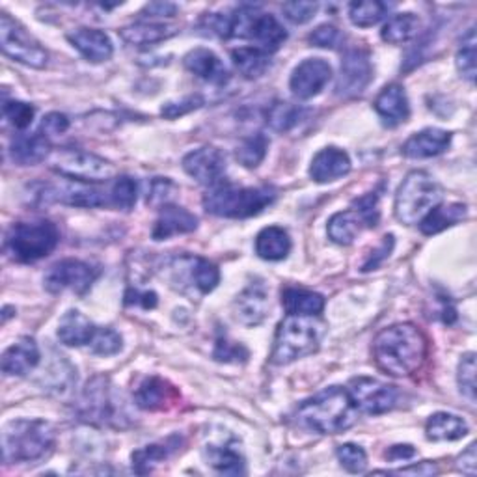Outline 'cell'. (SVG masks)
Returning a JSON list of instances; mask_svg holds the SVG:
<instances>
[{"label":"cell","mask_w":477,"mask_h":477,"mask_svg":"<svg viewBox=\"0 0 477 477\" xmlns=\"http://www.w3.org/2000/svg\"><path fill=\"white\" fill-rule=\"evenodd\" d=\"M351 172V157L336 146L325 148L313 157L310 176L315 183H330Z\"/></svg>","instance_id":"19"},{"label":"cell","mask_w":477,"mask_h":477,"mask_svg":"<svg viewBox=\"0 0 477 477\" xmlns=\"http://www.w3.org/2000/svg\"><path fill=\"white\" fill-rule=\"evenodd\" d=\"M256 252L261 259L282 261L291 252L289 233L280 226H269L256 237Z\"/></svg>","instance_id":"30"},{"label":"cell","mask_w":477,"mask_h":477,"mask_svg":"<svg viewBox=\"0 0 477 477\" xmlns=\"http://www.w3.org/2000/svg\"><path fill=\"white\" fill-rule=\"evenodd\" d=\"M57 440V431L45 419H14L3 431L4 463H34L45 457Z\"/></svg>","instance_id":"4"},{"label":"cell","mask_w":477,"mask_h":477,"mask_svg":"<svg viewBox=\"0 0 477 477\" xmlns=\"http://www.w3.org/2000/svg\"><path fill=\"white\" fill-rule=\"evenodd\" d=\"M183 170L200 184L217 187L226 174V157L220 149L205 146L184 155Z\"/></svg>","instance_id":"16"},{"label":"cell","mask_w":477,"mask_h":477,"mask_svg":"<svg viewBox=\"0 0 477 477\" xmlns=\"http://www.w3.org/2000/svg\"><path fill=\"white\" fill-rule=\"evenodd\" d=\"M327 325L317 315H287L274 338L271 362L285 365L320 351Z\"/></svg>","instance_id":"3"},{"label":"cell","mask_w":477,"mask_h":477,"mask_svg":"<svg viewBox=\"0 0 477 477\" xmlns=\"http://www.w3.org/2000/svg\"><path fill=\"white\" fill-rule=\"evenodd\" d=\"M375 111L386 127L405 123L410 116V104L405 88L400 85L386 86L375 99Z\"/></svg>","instance_id":"23"},{"label":"cell","mask_w":477,"mask_h":477,"mask_svg":"<svg viewBox=\"0 0 477 477\" xmlns=\"http://www.w3.org/2000/svg\"><path fill=\"white\" fill-rule=\"evenodd\" d=\"M358 410L347 390L327 388L299 407V421L320 435H338L355 426Z\"/></svg>","instance_id":"2"},{"label":"cell","mask_w":477,"mask_h":477,"mask_svg":"<svg viewBox=\"0 0 477 477\" xmlns=\"http://www.w3.org/2000/svg\"><path fill=\"white\" fill-rule=\"evenodd\" d=\"M52 148L43 132H31V135H19L10 146L12 161L19 166H34L47 161Z\"/></svg>","instance_id":"25"},{"label":"cell","mask_w":477,"mask_h":477,"mask_svg":"<svg viewBox=\"0 0 477 477\" xmlns=\"http://www.w3.org/2000/svg\"><path fill=\"white\" fill-rule=\"evenodd\" d=\"M176 400L177 390L161 377L144 379L135 392V403L144 410H163Z\"/></svg>","instance_id":"27"},{"label":"cell","mask_w":477,"mask_h":477,"mask_svg":"<svg viewBox=\"0 0 477 477\" xmlns=\"http://www.w3.org/2000/svg\"><path fill=\"white\" fill-rule=\"evenodd\" d=\"M68 40L92 64H101L112 58L114 47L111 38L97 29H76L68 34Z\"/></svg>","instance_id":"21"},{"label":"cell","mask_w":477,"mask_h":477,"mask_svg":"<svg viewBox=\"0 0 477 477\" xmlns=\"http://www.w3.org/2000/svg\"><path fill=\"white\" fill-rule=\"evenodd\" d=\"M419 29V19L414 14H395L382 26V40L392 45L410 41Z\"/></svg>","instance_id":"36"},{"label":"cell","mask_w":477,"mask_h":477,"mask_svg":"<svg viewBox=\"0 0 477 477\" xmlns=\"http://www.w3.org/2000/svg\"><path fill=\"white\" fill-rule=\"evenodd\" d=\"M426 433L429 440L452 442L468 435V423L455 414L436 412L428 419Z\"/></svg>","instance_id":"32"},{"label":"cell","mask_w":477,"mask_h":477,"mask_svg":"<svg viewBox=\"0 0 477 477\" xmlns=\"http://www.w3.org/2000/svg\"><path fill=\"white\" fill-rule=\"evenodd\" d=\"M174 440L176 438H170L161 444H151L132 454V470L137 473H149L155 464L168 459L176 452Z\"/></svg>","instance_id":"38"},{"label":"cell","mask_w":477,"mask_h":477,"mask_svg":"<svg viewBox=\"0 0 477 477\" xmlns=\"http://www.w3.org/2000/svg\"><path fill=\"white\" fill-rule=\"evenodd\" d=\"M282 10L291 22L304 24L315 17L317 10H320V4L317 3H285Z\"/></svg>","instance_id":"52"},{"label":"cell","mask_w":477,"mask_h":477,"mask_svg":"<svg viewBox=\"0 0 477 477\" xmlns=\"http://www.w3.org/2000/svg\"><path fill=\"white\" fill-rule=\"evenodd\" d=\"M444 198L438 181L428 172H410L395 196V217L403 224H416Z\"/></svg>","instance_id":"7"},{"label":"cell","mask_w":477,"mask_h":477,"mask_svg":"<svg viewBox=\"0 0 477 477\" xmlns=\"http://www.w3.org/2000/svg\"><path fill=\"white\" fill-rule=\"evenodd\" d=\"M157 293L153 291H139V289H129L125 293V304L127 306H142L144 310H153L157 306Z\"/></svg>","instance_id":"57"},{"label":"cell","mask_w":477,"mask_h":477,"mask_svg":"<svg viewBox=\"0 0 477 477\" xmlns=\"http://www.w3.org/2000/svg\"><path fill=\"white\" fill-rule=\"evenodd\" d=\"M267 149H269V139L265 137L263 132H256V135L245 139L241 144H238L235 157L245 168H256L261 165L265 155H267Z\"/></svg>","instance_id":"41"},{"label":"cell","mask_w":477,"mask_h":477,"mask_svg":"<svg viewBox=\"0 0 477 477\" xmlns=\"http://www.w3.org/2000/svg\"><path fill=\"white\" fill-rule=\"evenodd\" d=\"M88 347L97 356H112V355H118L122 351L123 339L112 328H99L97 327V332H95V336H94Z\"/></svg>","instance_id":"45"},{"label":"cell","mask_w":477,"mask_h":477,"mask_svg":"<svg viewBox=\"0 0 477 477\" xmlns=\"http://www.w3.org/2000/svg\"><path fill=\"white\" fill-rule=\"evenodd\" d=\"M4 120L17 130H24L26 127H31L34 122L36 109L29 103L22 101H4Z\"/></svg>","instance_id":"46"},{"label":"cell","mask_w":477,"mask_h":477,"mask_svg":"<svg viewBox=\"0 0 477 477\" xmlns=\"http://www.w3.org/2000/svg\"><path fill=\"white\" fill-rule=\"evenodd\" d=\"M459 468L468 475H475V444H470L466 449V454L461 455Z\"/></svg>","instance_id":"60"},{"label":"cell","mask_w":477,"mask_h":477,"mask_svg":"<svg viewBox=\"0 0 477 477\" xmlns=\"http://www.w3.org/2000/svg\"><path fill=\"white\" fill-rule=\"evenodd\" d=\"M230 38L252 40L265 52H274L287 40V32L274 15L256 6H241L230 14Z\"/></svg>","instance_id":"9"},{"label":"cell","mask_w":477,"mask_h":477,"mask_svg":"<svg viewBox=\"0 0 477 477\" xmlns=\"http://www.w3.org/2000/svg\"><path fill=\"white\" fill-rule=\"evenodd\" d=\"M231 60L245 78H259L271 68L269 52L259 47H238L231 52Z\"/></svg>","instance_id":"34"},{"label":"cell","mask_w":477,"mask_h":477,"mask_svg":"<svg viewBox=\"0 0 477 477\" xmlns=\"http://www.w3.org/2000/svg\"><path fill=\"white\" fill-rule=\"evenodd\" d=\"M371 81H374V66L367 52L362 49L347 50L341 60L336 94L341 97H356L365 92Z\"/></svg>","instance_id":"14"},{"label":"cell","mask_w":477,"mask_h":477,"mask_svg":"<svg viewBox=\"0 0 477 477\" xmlns=\"http://www.w3.org/2000/svg\"><path fill=\"white\" fill-rule=\"evenodd\" d=\"M459 390L464 397L473 403L475 401V355L468 353L459 362Z\"/></svg>","instance_id":"49"},{"label":"cell","mask_w":477,"mask_h":477,"mask_svg":"<svg viewBox=\"0 0 477 477\" xmlns=\"http://www.w3.org/2000/svg\"><path fill=\"white\" fill-rule=\"evenodd\" d=\"M176 32L177 31L170 24L142 21V22H135V24L125 26V29L120 31V36L129 45L146 47V45H155L158 41H165V40L176 36Z\"/></svg>","instance_id":"29"},{"label":"cell","mask_w":477,"mask_h":477,"mask_svg":"<svg viewBox=\"0 0 477 477\" xmlns=\"http://www.w3.org/2000/svg\"><path fill=\"white\" fill-rule=\"evenodd\" d=\"M183 64L193 75L211 85H224L230 78V73L220 62V58L209 49L191 50L189 55L183 58Z\"/></svg>","instance_id":"26"},{"label":"cell","mask_w":477,"mask_h":477,"mask_svg":"<svg viewBox=\"0 0 477 477\" xmlns=\"http://www.w3.org/2000/svg\"><path fill=\"white\" fill-rule=\"evenodd\" d=\"M187 263H189V267H187L189 278L202 295L211 293V291L219 285L220 273L217 269V265H213L203 257H187Z\"/></svg>","instance_id":"40"},{"label":"cell","mask_w":477,"mask_h":477,"mask_svg":"<svg viewBox=\"0 0 477 477\" xmlns=\"http://www.w3.org/2000/svg\"><path fill=\"white\" fill-rule=\"evenodd\" d=\"M416 455V449L412 446H393L390 447V452H386V459L390 461H407Z\"/></svg>","instance_id":"59"},{"label":"cell","mask_w":477,"mask_h":477,"mask_svg":"<svg viewBox=\"0 0 477 477\" xmlns=\"http://www.w3.org/2000/svg\"><path fill=\"white\" fill-rule=\"evenodd\" d=\"M351 401L356 407V410L364 414H384L392 410L397 403V390L392 384H386L382 381L371 379V377H358L349 382L347 388Z\"/></svg>","instance_id":"13"},{"label":"cell","mask_w":477,"mask_h":477,"mask_svg":"<svg viewBox=\"0 0 477 477\" xmlns=\"http://www.w3.org/2000/svg\"><path fill=\"white\" fill-rule=\"evenodd\" d=\"M95 332H97V327L88 320L86 315H83L76 310H69L60 320L57 336L68 347H85V346H90Z\"/></svg>","instance_id":"28"},{"label":"cell","mask_w":477,"mask_h":477,"mask_svg":"<svg viewBox=\"0 0 477 477\" xmlns=\"http://www.w3.org/2000/svg\"><path fill=\"white\" fill-rule=\"evenodd\" d=\"M374 356L384 374L409 377L416 374L428 358V338L410 323L393 325L375 338Z\"/></svg>","instance_id":"1"},{"label":"cell","mask_w":477,"mask_h":477,"mask_svg":"<svg viewBox=\"0 0 477 477\" xmlns=\"http://www.w3.org/2000/svg\"><path fill=\"white\" fill-rule=\"evenodd\" d=\"M207 461L217 472L226 475H241L245 473V457L230 446H209Z\"/></svg>","instance_id":"37"},{"label":"cell","mask_w":477,"mask_h":477,"mask_svg":"<svg viewBox=\"0 0 477 477\" xmlns=\"http://www.w3.org/2000/svg\"><path fill=\"white\" fill-rule=\"evenodd\" d=\"M464 219H466V205H463V203L440 205L438 203L418 224H419V230L423 235H435V233H440L446 228L454 226Z\"/></svg>","instance_id":"33"},{"label":"cell","mask_w":477,"mask_h":477,"mask_svg":"<svg viewBox=\"0 0 477 477\" xmlns=\"http://www.w3.org/2000/svg\"><path fill=\"white\" fill-rule=\"evenodd\" d=\"M343 36L341 32L336 29L332 24H321L320 29H315L310 34V43H313L315 47H328V49H336L341 43Z\"/></svg>","instance_id":"53"},{"label":"cell","mask_w":477,"mask_h":477,"mask_svg":"<svg viewBox=\"0 0 477 477\" xmlns=\"http://www.w3.org/2000/svg\"><path fill=\"white\" fill-rule=\"evenodd\" d=\"M392 250H393V235H386V237H384V241H382V245H381L377 250L371 252V256H369L367 261L364 263L362 271H364V273H369V271L377 269L379 265H381L384 259H388V256H390Z\"/></svg>","instance_id":"56"},{"label":"cell","mask_w":477,"mask_h":477,"mask_svg":"<svg viewBox=\"0 0 477 477\" xmlns=\"http://www.w3.org/2000/svg\"><path fill=\"white\" fill-rule=\"evenodd\" d=\"M449 144H452V135L447 130L429 127L412 135L401 151L409 158H431L444 153Z\"/></svg>","instance_id":"24"},{"label":"cell","mask_w":477,"mask_h":477,"mask_svg":"<svg viewBox=\"0 0 477 477\" xmlns=\"http://www.w3.org/2000/svg\"><path fill=\"white\" fill-rule=\"evenodd\" d=\"M203 104V97L202 95H189L184 97L181 101H170L166 104H163L161 109V114L168 120H176V118H181L184 114H189L196 109H200Z\"/></svg>","instance_id":"51"},{"label":"cell","mask_w":477,"mask_h":477,"mask_svg":"<svg viewBox=\"0 0 477 477\" xmlns=\"http://www.w3.org/2000/svg\"><path fill=\"white\" fill-rule=\"evenodd\" d=\"M341 466L351 473H362L367 466V455L356 444H341L336 452Z\"/></svg>","instance_id":"48"},{"label":"cell","mask_w":477,"mask_h":477,"mask_svg":"<svg viewBox=\"0 0 477 477\" xmlns=\"http://www.w3.org/2000/svg\"><path fill=\"white\" fill-rule=\"evenodd\" d=\"M40 198L45 202H60L73 207H103L111 205L109 194L103 193L90 183L81 181H66L60 184H45L43 191L40 193Z\"/></svg>","instance_id":"15"},{"label":"cell","mask_w":477,"mask_h":477,"mask_svg":"<svg viewBox=\"0 0 477 477\" xmlns=\"http://www.w3.org/2000/svg\"><path fill=\"white\" fill-rule=\"evenodd\" d=\"M248 356H250L248 349L245 346H241V343L231 341L226 336L217 338L215 351H213V358L217 362H224V364H243V362L248 360Z\"/></svg>","instance_id":"47"},{"label":"cell","mask_w":477,"mask_h":477,"mask_svg":"<svg viewBox=\"0 0 477 477\" xmlns=\"http://www.w3.org/2000/svg\"><path fill=\"white\" fill-rule=\"evenodd\" d=\"M353 209L358 213V217L362 219V222L367 228H375L379 224V196L375 193H369L362 198H358L353 203Z\"/></svg>","instance_id":"50"},{"label":"cell","mask_w":477,"mask_h":477,"mask_svg":"<svg viewBox=\"0 0 477 477\" xmlns=\"http://www.w3.org/2000/svg\"><path fill=\"white\" fill-rule=\"evenodd\" d=\"M60 243V231L50 220L17 222L8 233L4 248L19 263H34L47 257Z\"/></svg>","instance_id":"8"},{"label":"cell","mask_w":477,"mask_h":477,"mask_svg":"<svg viewBox=\"0 0 477 477\" xmlns=\"http://www.w3.org/2000/svg\"><path fill=\"white\" fill-rule=\"evenodd\" d=\"M306 116V111L299 104L287 103V101H276L271 104L267 112V125L276 132H287L295 125L301 123V120Z\"/></svg>","instance_id":"39"},{"label":"cell","mask_w":477,"mask_h":477,"mask_svg":"<svg viewBox=\"0 0 477 477\" xmlns=\"http://www.w3.org/2000/svg\"><path fill=\"white\" fill-rule=\"evenodd\" d=\"M137 196H139V187H137V181L129 177V176H120L114 179L111 193H109V200L111 205L122 211H130L137 203Z\"/></svg>","instance_id":"43"},{"label":"cell","mask_w":477,"mask_h":477,"mask_svg":"<svg viewBox=\"0 0 477 477\" xmlns=\"http://www.w3.org/2000/svg\"><path fill=\"white\" fill-rule=\"evenodd\" d=\"M69 129V120L66 114L60 112H50L41 120V130L43 135L49 137H57V135H64V132Z\"/></svg>","instance_id":"55"},{"label":"cell","mask_w":477,"mask_h":477,"mask_svg":"<svg viewBox=\"0 0 477 477\" xmlns=\"http://www.w3.org/2000/svg\"><path fill=\"white\" fill-rule=\"evenodd\" d=\"M457 69L466 78V81L473 83L475 78V31L470 29L463 40L457 52Z\"/></svg>","instance_id":"44"},{"label":"cell","mask_w":477,"mask_h":477,"mask_svg":"<svg viewBox=\"0 0 477 477\" xmlns=\"http://www.w3.org/2000/svg\"><path fill=\"white\" fill-rule=\"evenodd\" d=\"M0 45L3 52L12 60L41 69L47 66V50L8 14L0 17Z\"/></svg>","instance_id":"11"},{"label":"cell","mask_w":477,"mask_h":477,"mask_svg":"<svg viewBox=\"0 0 477 477\" xmlns=\"http://www.w3.org/2000/svg\"><path fill=\"white\" fill-rule=\"evenodd\" d=\"M177 12V8L170 3H151L146 6L144 14L146 17H172Z\"/></svg>","instance_id":"58"},{"label":"cell","mask_w":477,"mask_h":477,"mask_svg":"<svg viewBox=\"0 0 477 477\" xmlns=\"http://www.w3.org/2000/svg\"><path fill=\"white\" fill-rule=\"evenodd\" d=\"M388 14V6L379 0H364V3H353L349 6V19L360 29H369L381 22Z\"/></svg>","instance_id":"42"},{"label":"cell","mask_w":477,"mask_h":477,"mask_svg":"<svg viewBox=\"0 0 477 477\" xmlns=\"http://www.w3.org/2000/svg\"><path fill=\"white\" fill-rule=\"evenodd\" d=\"M332 78V68L323 58H308L301 62L291 75L289 88L299 99H311L321 94Z\"/></svg>","instance_id":"17"},{"label":"cell","mask_w":477,"mask_h":477,"mask_svg":"<svg viewBox=\"0 0 477 477\" xmlns=\"http://www.w3.org/2000/svg\"><path fill=\"white\" fill-rule=\"evenodd\" d=\"M269 311V293L263 282H252L233 302L235 320L245 327H257Z\"/></svg>","instance_id":"18"},{"label":"cell","mask_w":477,"mask_h":477,"mask_svg":"<svg viewBox=\"0 0 477 477\" xmlns=\"http://www.w3.org/2000/svg\"><path fill=\"white\" fill-rule=\"evenodd\" d=\"M40 349L32 338H21L3 355V374L8 377H24L40 364Z\"/></svg>","instance_id":"22"},{"label":"cell","mask_w":477,"mask_h":477,"mask_svg":"<svg viewBox=\"0 0 477 477\" xmlns=\"http://www.w3.org/2000/svg\"><path fill=\"white\" fill-rule=\"evenodd\" d=\"M276 200L273 187H233V184H217L203 196L207 213L222 219H248L259 215L265 207Z\"/></svg>","instance_id":"5"},{"label":"cell","mask_w":477,"mask_h":477,"mask_svg":"<svg viewBox=\"0 0 477 477\" xmlns=\"http://www.w3.org/2000/svg\"><path fill=\"white\" fill-rule=\"evenodd\" d=\"M365 224L358 217L356 211H341V213H336L328 220V237L338 245H351L355 238L360 235L362 228Z\"/></svg>","instance_id":"35"},{"label":"cell","mask_w":477,"mask_h":477,"mask_svg":"<svg viewBox=\"0 0 477 477\" xmlns=\"http://www.w3.org/2000/svg\"><path fill=\"white\" fill-rule=\"evenodd\" d=\"M176 189V184L170 179H163V177H157L148 193V203L151 205H158V203H165L168 205V200L172 198V193Z\"/></svg>","instance_id":"54"},{"label":"cell","mask_w":477,"mask_h":477,"mask_svg":"<svg viewBox=\"0 0 477 477\" xmlns=\"http://www.w3.org/2000/svg\"><path fill=\"white\" fill-rule=\"evenodd\" d=\"M97 276L99 271L86 261L62 259L47 271L43 284L49 293L75 291L76 295H85Z\"/></svg>","instance_id":"12"},{"label":"cell","mask_w":477,"mask_h":477,"mask_svg":"<svg viewBox=\"0 0 477 477\" xmlns=\"http://www.w3.org/2000/svg\"><path fill=\"white\" fill-rule=\"evenodd\" d=\"M76 414L83 421L97 428H125L129 419L122 395H118L112 382L103 375L88 381L78 400Z\"/></svg>","instance_id":"6"},{"label":"cell","mask_w":477,"mask_h":477,"mask_svg":"<svg viewBox=\"0 0 477 477\" xmlns=\"http://www.w3.org/2000/svg\"><path fill=\"white\" fill-rule=\"evenodd\" d=\"M438 470H436V466L435 464H431V463H421L419 466H410V468H403V470H397V472H393V473H403V475H407V473H418V475H431V473H436Z\"/></svg>","instance_id":"61"},{"label":"cell","mask_w":477,"mask_h":477,"mask_svg":"<svg viewBox=\"0 0 477 477\" xmlns=\"http://www.w3.org/2000/svg\"><path fill=\"white\" fill-rule=\"evenodd\" d=\"M198 228V219L191 211L177 207V205H163L158 219L155 220L151 237L155 241H166V238L181 233H191Z\"/></svg>","instance_id":"20"},{"label":"cell","mask_w":477,"mask_h":477,"mask_svg":"<svg viewBox=\"0 0 477 477\" xmlns=\"http://www.w3.org/2000/svg\"><path fill=\"white\" fill-rule=\"evenodd\" d=\"M47 163L50 170H55L62 177L81 181V183H99L109 181L116 168L103 157L75 148H57L52 149Z\"/></svg>","instance_id":"10"},{"label":"cell","mask_w":477,"mask_h":477,"mask_svg":"<svg viewBox=\"0 0 477 477\" xmlns=\"http://www.w3.org/2000/svg\"><path fill=\"white\" fill-rule=\"evenodd\" d=\"M282 306L287 315H320L325 310V297L315 291L287 287L282 291Z\"/></svg>","instance_id":"31"}]
</instances>
